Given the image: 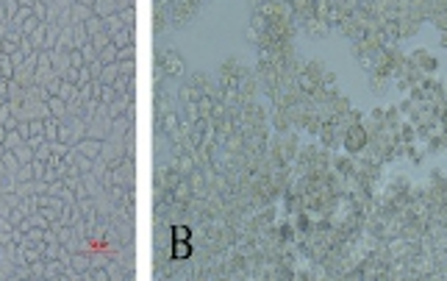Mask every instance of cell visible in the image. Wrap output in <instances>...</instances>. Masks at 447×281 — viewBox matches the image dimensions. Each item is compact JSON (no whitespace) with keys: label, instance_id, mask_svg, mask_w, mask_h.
<instances>
[{"label":"cell","instance_id":"6da1fadb","mask_svg":"<svg viewBox=\"0 0 447 281\" xmlns=\"http://www.w3.org/2000/svg\"><path fill=\"white\" fill-rule=\"evenodd\" d=\"M95 9H98V14H108V11L114 9V0H98V6H95Z\"/></svg>","mask_w":447,"mask_h":281},{"label":"cell","instance_id":"7a4b0ae2","mask_svg":"<svg viewBox=\"0 0 447 281\" xmlns=\"http://www.w3.org/2000/svg\"><path fill=\"white\" fill-rule=\"evenodd\" d=\"M86 23H89V25H86V28H89V33H92V37H95V33H98V31L103 28V25H100V20H95V17H89V20H86Z\"/></svg>","mask_w":447,"mask_h":281},{"label":"cell","instance_id":"3957f363","mask_svg":"<svg viewBox=\"0 0 447 281\" xmlns=\"http://www.w3.org/2000/svg\"><path fill=\"white\" fill-rule=\"evenodd\" d=\"M72 14L78 17V20H89V9H86V6H75Z\"/></svg>","mask_w":447,"mask_h":281},{"label":"cell","instance_id":"277c9868","mask_svg":"<svg viewBox=\"0 0 447 281\" xmlns=\"http://www.w3.org/2000/svg\"><path fill=\"white\" fill-rule=\"evenodd\" d=\"M50 109H53V114H61V109H64V103H61L59 98H53V100H50Z\"/></svg>","mask_w":447,"mask_h":281},{"label":"cell","instance_id":"5b68a950","mask_svg":"<svg viewBox=\"0 0 447 281\" xmlns=\"http://www.w3.org/2000/svg\"><path fill=\"white\" fill-rule=\"evenodd\" d=\"M17 142H20V136H14V134H11V136H9V139H6V145H9V148H14V145H17Z\"/></svg>","mask_w":447,"mask_h":281}]
</instances>
